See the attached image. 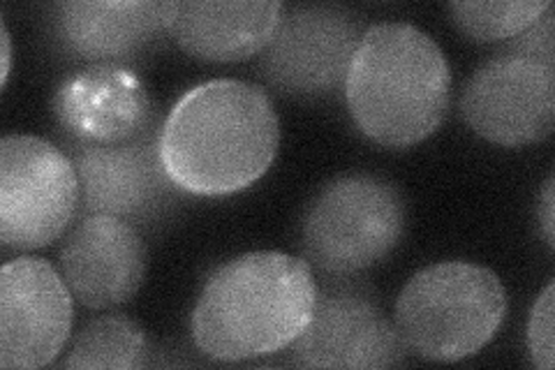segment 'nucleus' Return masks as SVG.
Returning a JSON list of instances; mask_svg holds the SVG:
<instances>
[{
	"instance_id": "f257e3e1",
	"label": "nucleus",
	"mask_w": 555,
	"mask_h": 370,
	"mask_svg": "<svg viewBox=\"0 0 555 370\" xmlns=\"http://www.w3.org/2000/svg\"><path fill=\"white\" fill-rule=\"evenodd\" d=\"M281 146V120L264 88L211 79L185 91L160 130V155L185 195L224 197L269 171Z\"/></svg>"
},
{
	"instance_id": "9b49d317",
	"label": "nucleus",
	"mask_w": 555,
	"mask_h": 370,
	"mask_svg": "<svg viewBox=\"0 0 555 370\" xmlns=\"http://www.w3.org/2000/svg\"><path fill=\"white\" fill-rule=\"evenodd\" d=\"M73 292L40 257H16L0 271V366L42 368L73 331Z\"/></svg>"
},
{
	"instance_id": "412c9836",
	"label": "nucleus",
	"mask_w": 555,
	"mask_h": 370,
	"mask_svg": "<svg viewBox=\"0 0 555 370\" xmlns=\"http://www.w3.org/2000/svg\"><path fill=\"white\" fill-rule=\"evenodd\" d=\"M10 61H12V47H10V30L3 22V84H8L10 77Z\"/></svg>"
},
{
	"instance_id": "20e7f679",
	"label": "nucleus",
	"mask_w": 555,
	"mask_h": 370,
	"mask_svg": "<svg viewBox=\"0 0 555 370\" xmlns=\"http://www.w3.org/2000/svg\"><path fill=\"white\" fill-rule=\"evenodd\" d=\"M507 315L502 280L470 261H440L414 273L398 294L393 324L412 355L461 361L489 345Z\"/></svg>"
},
{
	"instance_id": "a211bd4d",
	"label": "nucleus",
	"mask_w": 555,
	"mask_h": 370,
	"mask_svg": "<svg viewBox=\"0 0 555 370\" xmlns=\"http://www.w3.org/2000/svg\"><path fill=\"white\" fill-rule=\"evenodd\" d=\"M553 312H555V285L548 283L546 290L537 296L528 322V352L532 363L542 370H551L555 363L553 352Z\"/></svg>"
},
{
	"instance_id": "ddd939ff",
	"label": "nucleus",
	"mask_w": 555,
	"mask_h": 370,
	"mask_svg": "<svg viewBox=\"0 0 555 370\" xmlns=\"http://www.w3.org/2000/svg\"><path fill=\"white\" fill-rule=\"evenodd\" d=\"M59 271L86 308L107 310L128 304L146 273L142 232L120 218L83 216L63 241Z\"/></svg>"
},
{
	"instance_id": "dca6fc26",
	"label": "nucleus",
	"mask_w": 555,
	"mask_h": 370,
	"mask_svg": "<svg viewBox=\"0 0 555 370\" xmlns=\"http://www.w3.org/2000/svg\"><path fill=\"white\" fill-rule=\"evenodd\" d=\"M146 355V336L128 315H102L86 324L69 345L63 368H137Z\"/></svg>"
},
{
	"instance_id": "423d86ee",
	"label": "nucleus",
	"mask_w": 555,
	"mask_h": 370,
	"mask_svg": "<svg viewBox=\"0 0 555 370\" xmlns=\"http://www.w3.org/2000/svg\"><path fill=\"white\" fill-rule=\"evenodd\" d=\"M81 204L77 169L56 144L33 135L0 142V241L38 251L54 243Z\"/></svg>"
},
{
	"instance_id": "1a4fd4ad",
	"label": "nucleus",
	"mask_w": 555,
	"mask_h": 370,
	"mask_svg": "<svg viewBox=\"0 0 555 370\" xmlns=\"http://www.w3.org/2000/svg\"><path fill=\"white\" fill-rule=\"evenodd\" d=\"M328 278L318 283L315 308L301 336L289 345L304 368H391L408 349L375 292L359 280Z\"/></svg>"
},
{
	"instance_id": "aec40b11",
	"label": "nucleus",
	"mask_w": 555,
	"mask_h": 370,
	"mask_svg": "<svg viewBox=\"0 0 555 370\" xmlns=\"http://www.w3.org/2000/svg\"><path fill=\"white\" fill-rule=\"evenodd\" d=\"M555 179L553 176H548L546 183H544V190H542V200H540V210H537V218H540L542 222V232H544V239H546V245L548 248H553L555 245Z\"/></svg>"
},
{
	"instance_id": "f03ea898",
	"label": "nucleus",
	"mask_w": 555,
	"mask_h": 370,
	"mask_svg": "<svg viewBox=\"0 0 555 370\" xmlns=\"http://www.w3.org/2000/svg\"><path fill=\"white\" fill-rule=\"evenodd\" d=\"M315 298L318 280L306 259L248 253L208 276L190 331L197 349L218 361L269 357L301 336Z\"/></svg>"
},
{
	"instance_id": "9d476101",
	"label": "nucleus",
	"mask_w": 555,
	"mask_h": 370,
	"mask_svg": "<svg viewBox=\"0 0 555 370\" xmlns=\"http://www.w3.org/2000/svg\"><path fill=\"white\" fill-rule=\"evenodd\" d=\"M461 114L493 144L542 142L555 128V65L500 51L467 79Z\"/></svg>"
},
{
	"instance_id": "4468645a",
	"label": "nucleus",
	"mask_w": 555,
	"mask_h": 370,
	"mask_svg": "<svg viewBox=\"0 0 555 370\" xmlns=\"http://www.w3.org/2000/svg\"><path fill=\"white\" fill-rule=\"evenodd\" d=\"M177 8L171 0H67L51 8V38L77 61L126 65L169 33Z\"/></svg>"
},
{
	"instance_id": "6ab92c4d",
	"label": "nucleus",
	"mask_w": 555,
	"mask_h": 370,
	"mask_svg": "<svg viewBox=\"0 0 555 370\" xmlns=\"http://www.w3.org/2000/svg\"><path fill=\"white\" fill-rule=\"evenodd\" d=\"M553 40H555V35H553V5H551L532 26H528L524 33H518L516 38H512L507 42V47L502 49V54H512V56L555 65Z\"/></svg>"
},
{
	"instance_id": "6e6552de",
	"label": "nucleus",
	"mask_w": 555,
	"mask_h": 370,
	"mask_svg": "<svg viewBox=\"0 0 555 370\" xmlns=\"http://www.w3.org/2000/svg\"><path fill=\"white\" fill-rule=\"evenodd\" d=\"M363 33L361 16L343 5L285 8L257 67L264 81L285 95L326 98L345 88Z\"/></svg>"
},
{
	"instance_id": "2eb2a0df",
	"label": "nucleus",
	"mask_w": 555,
	"mask_h": 370,
	"mask_svg": "<svg viewBox=\"0 0 555 370\" xmlns=\"http://www.w3.org/2000/svg\"><path fill=\"white\" fill-rule=\"evenodd\" d=\"M283 14L281 0H185L169 35L199 61L236 63L262 54Z\"/></svg>"
},
{
	"instance_id": "f8f14e48",
	"label": "nucleus",
	"mask_w": 555,
	"mask_h": 370,
	"mask_svg": "<svg viewBox=\"0 0 555 370\" xmlns=\"http://www.w3.org/2000/svg\"><path fill=\"white\" fill-rule=\"evenodd\" d=\"M65 142L120 144L146 132L160 114L132 67L102 63L67 75L51 100Z\"/></svg>"
},
{
	"instance_id": "0eeeda50",
	"label": "nucleus",
	"mask_w": 555,
	"mask_h": 370,
	"mask_svg": "<svg viewBox=\"0 0 555 370\" xmlns=\"http://www.w3.org/2000/svg\"><path fill=\"white\" fill-rule=\"evenodd\" d=\"M163 120L120 144L65 142L81 186L83 216H112L149 229L167 220L185 192L171 183L160 155Z\"/></svg>"
},
{
	"instance_id": "39448f33",
	"label": "nucleus",
	"mask_w": 555,
	"mask_h": 370,
	"mask_svg": "<svg viewBox=\"0 0 555 370\" xmlns=\"http://www.w3.org/2000/svg\"><path fill=\"white\" fill-rule=\"evenodd\" d=\"M405 232V200L377 174H345L326 183L306 208L301 248L328 278H350L373 269Z\"/></svg>"
},
{
	"instance_id": "7ed1b4c3",
	"label": "nucleus",
	"mask_w": 555,
	"mask_h": 370,
	"mask_svg": "<svg viewBox=\"0 0 555 370\" xmlns=\"http://www.w3.org/2000/svg\"><path fill=\"white\" fill-rule=\"evenodd\" d=\"M343 93L363 135L379 146L408 149L436 132L449 112V61L416 26L375 24L354 51Z\"/></svg>"
},
{
	"instance_id": "f3484780",
	"label": "nucleus",
	"mask_w": 555,
	"mask_h": 370,
	"mask_svg": "<svg viewBox=\"0 0 555 370\" xmlns=\"http://www.w3.org/2000/svg\"><path fill=\"white\" fill-rule=\"evenodd\" d=\"M551 8V0H459L449 3V14L461 33L477 42L512 40L532 26Z\"/></svg>"
}]
</instances>
